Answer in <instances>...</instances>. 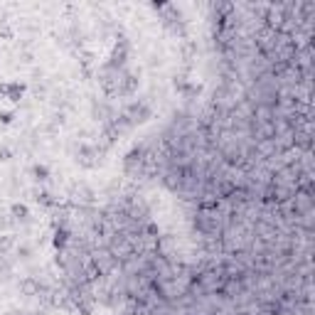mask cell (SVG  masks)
<instances>
[{"label":"cell","mask_w":315,"mask_h":315,"mask_svg":"<svg viewBox=\"0 0 315 315\" xmlns=\"http://www.w3.org/2000/svg\"><path fill=\"white\" fill-rule=\"evenodd\" d=\"M37 202H42V204H47V207H52V204H55V199H52L47 192H40V194H37Z\"/></svg>","instance_id":"7"},{"label":"cell","mask_w":315,"mask_h":315,"mask_svg":"<svg viewBox=\"0 0 315 315\" xmlns=\"http://www.w3.org/2000/svg\"><path fill=\"white\" fill-rule=\"evenodd\" d=\"M150 116H153L150 106H145V104H133L130 106V124H145Z\"/></svg>","instance_id":"2"},{"label":"cell","mask_w":315,"mask_h":315,"mask_svg":"<svg viewBox=\"0 0 315 315\" xmlns=\"http://www.w3.org/2000/svg\"><path fill=\"white\" fill-rule=\"evenodd\" d=\"M15 121V114L12 111H0V124L2 126H7V124H12Z\"/></svg>","instance_id":"6"},{"label":"cell","mask_w":315,"mask_h":315,"mask_svg":"<svg viewBox=\"0 0 315 315\" xmlns=\"http://www.w3.org/2000/svg\"><path fill=\"white\" fill-rule=\"evenodd\" d=\"M10 212H12V217H15V219H27V217H30V209H27L25 204H12V207H10Z\"/></svg>","instance_id":"5"},{"label":"cell","mask_w":315,"mask_h":315,"mask_svg":"<svg viewBox=\"0 0 315 315\" xmlns=\"http://www.w3.org/2000/svg\"><path fill=\"white\" fill-rule=\"evenodd\" d=\"M52 244H55L57 252H64V249H66V244H69V229H66V227H57V229H55Z\"/></svg>","instance_id":"3"},{"label":"cell","mask_w":315,"mask_h":315,"mask_svg":"<svg viewBox=\"0 0 315 315\" xmlns=\"http://www.w3.org/2000/svg\"><path fill=\"white\" fill-rule=\"evenodd\" d=\"M0 94H2L7 101L17 104V101L25 96V84H22V81H5V84H0Z\"/></svg>","instance_id":"1"},{"label":"cell","mask_w":315,"mask_h":315,"mask_svg":"<svg viewBox=\"0 0 315 315\" xmlns=\"http://www.w3.org/2000/svg\"><path fill=\"white\" fill-rule=\"evenodd\" d=\"M32 175H35V180L45 183V180L50 178V170H47V165H40V163H37V165L32 168Z\"/></svg>","instance_id":"4"},{"label":"cell","mask_w":315,"mask_h":315,"mask_svg":"<svg viewBox=\"0 0 315 315\" xmlns=\"http://www.w3.org/2000/svg\"><path fill=\"white\" fill-rule=\"evenodd\" d=\"M148 234H158V227L155 224H148Z\"/></svg>","instance_id":"8"}]
</instances>
